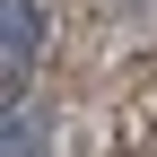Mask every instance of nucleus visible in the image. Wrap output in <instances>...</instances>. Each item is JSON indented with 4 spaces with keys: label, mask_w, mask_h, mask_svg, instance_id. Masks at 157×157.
I'll use <instances>...</instances> for the list:
<instances>
[{
    "label": "nucleus",
    "mask_w": 157,
    "mask_h": 157,
    "mask_svg": "<svg viewBox=\"0 0 157 157\" xmlns=\"http://www.w3.org/2000/svg\"><path fill=\"white\" fill-rule=\"evenodd\" d=\"M0 157H44V113L26 96H0Z\"/></svg>",
    "instance_id": "nucleus-2"
},
{
    "label": "nucleus",
    "mask_w": 157,
    "mask_h": 157,
    "mask_svg": "<svg viewBox=\"0 0 157 157\" xmlns=\"http://www.w3.org/2000/svg\"><path fill=\"white\" fill-rule=\"evenodd\" d=\"M140 9H148V0H140Z\"/></svg>",
    "instance_id": "nucleus-3"
},
{
    "label": "nucleus",
    "mask_w": 157,
    "mask_h": 157,
    "mask_svg": "<svg viewBox=\"0 0 157 157\" xmlns=\"http://www.w3.org/2000/svg\"><path fill=\"white\" fill-rule=\"evenodd\" d=\"M44 61V0H0V70H35Z\"/></svg>",
    "instance_id": "nucleus-1"
}]
</instances>
